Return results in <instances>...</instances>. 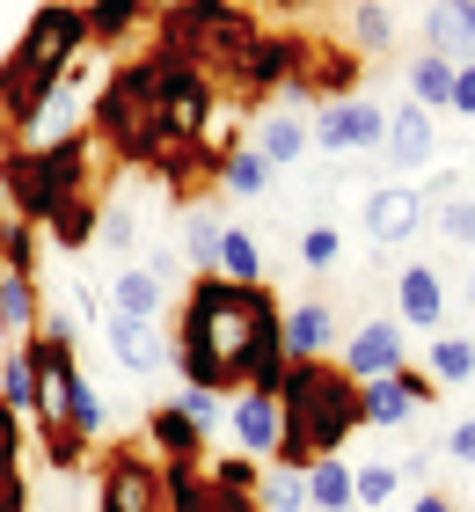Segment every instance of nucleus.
Returning a JSON list of instances; mask_svg holds the SVG:
<instances>
[{"label": "nucleus", "mask_w": 475, "mask_h": 512, "mask_svg": "<svg viewBox=\"0 0 475 512\" xmlns=\"http://www.w3.org/2000/svg\"><path fill=\"white\" fill-rule=\"evenodd\" d=\"M285 308L271 286H234L220 271H198L176 308V374L183 388H212V395H242L264 388L278 395L285 381Z\"/></svg>", "instance_id": "nucleus-1"}, {"label": "nucleus", "mask_w": 475, "mask_h": 512, "mask_svg": "<svg viewBox=\"0 0 475 512\" xmlns=\"http://www.w3.org/2000/svg\"><path fill=\"white\" fill-rule=\"evenodd\" d=\"M81 52H88L81 0H44V8L22 22L15 52L0 59V118H8V132H30L44 118V103L81 74Z\"/></svg>", "instance_id": "nucleus-2"}, {"label": "nucleus", "mask_w": 475, "mask_h": 512, "mask_svg": "<svg viewBox=\"0 0 475 512\" xmlns=\"http://www.w3.org/2000/svg\"><path fill=\"white\" fill-rule=\"evenodd\" d=\"M359 381L337 359H293L278 381V469H307L322 454H344V439L359 432Z\"/></svg>", "instance_id": "nucleus-3"}, {"label": "nucleus", "mask_w": 475, "mask_h": 512, "mask_svg": "<svg viewBox=\"0 0 475 512\" xmlns=\"http://www.w3.org/2000/svg\"><path fill=\"white\" fill-rule=\"evenodd\" d=\"M88 139L110 147L125 169H147V176L169 169L176 132H169V110H161V59L154 52H132L103 81V96H95V110H88Z\"/></svg>", "instance_id": "nucleus-4"}, {"label": "nucleus", "mask_w": 475, "mask_h": 512, "mask_svg": "<svg viewBox=\"0 0 475 512\" xmlns=\"http://www.w3.org/2000/svg\"><path fill=\"white\" fill-rule=\"evenodd\" d=\"M74 198H95V139H44L0 161V227H52Z\"/></svg>", "instance_id": "nucleus-5"}, {"label": "nucleus", "mask_w": 475, "mask_h": 512, "mask_svg": "<svg viewBox=\"0 0 475 512\" xmlns=\"http://www.w3.org/2000/svg\"><path fill=\"white\" fill-rule=\"evenodd\" d=\"M154 44L190 59L212 88H220V81H234L242 52L256 44V22H249V8H234V0H176L169 15H154Z\"/></svg>", "instance_id": "nucleus-6"}, {"label": "nucleus", "mask_w": 475, "mask_h": 512, "mask_svg": "<svg viewBox=\"0 0 475 512\" xmlns=\"http://www.w3.org/2000/svg\"><path fill=\"white\" fill-rule=\"evenodd\" d=\"M95 505L103 512H169V469L154 447H110L95 461Z\"/></svg>", "instance_id": "nucleus-7"}, {"label": "nucleus", "mask_w": 475, "mask_h": 512, "mask_svg": "<svg viewBox=\"0 0 475 512\" xmlns=\"http://www.w3.org/2000/svg\"><path fill=\"white\" fill-rule=\"evenodd\" d=\"M307 139H315L322 154H380V139H388V110L366 103V96L322 103L315 118H307Z\"/></svg>", "instance_id": "nucleus-8"}, {"label": "nucleus", "mask_w": 475, "mask_h": 512, "mask_svg": "<svg viewBox=\"0 0 475 512\" xmlns=\"http://www.w3.org/2000/svg\"><path fill=\"white\" fill-rule=\"evenodd\" d=\"M359 81H366V59L351 52V44H322V37H300V74L285 96H322V103H344V96H359Z\"/></svg>", "instance_id": "nucleus-9"}, {"label": "nucleus", "mask_w": 475, "mask_h": 512, "mask_svg": "<svg viewBox=\"0 0 475 512\" xmlns=\"http://www.w3.org/2000/svg\"><path fill=\"white\" fill-rule=\"evenodd\" d=\"M293 74H300V37H264L256 30V44L242 52L227 88H234V103H264L278 88H293Z\"/></svg>", "instance_id": "nucleus-10"}, {"label": "nucleus", "mask_w": 475, "mask_h": 512, "mask_svg": "<svg viewBox=\"0 0 475 512\" xmlns=\"http://www.w3.org/2000/svg\"><path fill=\"white\" fill-rule=\"evenodd\" d=\"M402 322H388V315H373V322H359L351 330V344H344V374L351 381H388V374H402Z\"/></svg>", "instance_id": "nucleus-11"}, {"label": "nucleus", "mask_w": 475, "mask_h": 512, "mask_svg": "<svg viewBox=\"0 0 475 512\" xmlns=\"http://www.w3.org/2000/svg\"><path fill=\"white\" fill-rule=\"evenodd\" d=\"M424 213H432V198H424V183H380L366 198V235L373 242H410Z\"/></svg>", "instance_id": "nucleus-12"}, {"label": "nucleus", "mask_w": 475, "mask_h": 512, "mask_svg": "<svg viewBox=\"0 0 475 512\" xmlns=\"http://www.w3.org/2000/svg\"><path fill=\"white\" fill-rule=\"evenodd\" d=\"M424 52L446 66H475V0H432L424 8Z\"/></svg>", "instance_id": "nucleus-13"}, {"label": "nucleus", "mask_w": 475, "mask_h": 512, "mask_svg": "<svg viewBox=\"0 0 475 512\" xmlns=\"http://www.w3.org/2000/svg\"><path fill=\"white\" fill-rule=\"evenodd\" d=\"M278 330H285V366H293V359H329V352H337V337H344L329 300H300V308H285Z\"/></svg>", "instance_id": "nucleus-14"}, {"label": "nucleus", "mask_w": 475, "mask_h": 512, "mask_svg": "<svg viewBox=\"0 0 475 512\" xmlns=\"http://www.w3.org/2000/svg\"><path fill=\"white\" fill-rule=\"evenodd\" d=\"M432 147H439V125H432V110H424V103L388 110V139H380V154H388L395 169H424Z\"/></svg>", "instance_id": "nucleus-15"}, {"label": "nucleus", "mask_w": 475, "mask_h": 512, "mask_svg": "<svg viewBox=\"0 0 475 512\" xmlns=\"http://www.w3.org/2000/svg\"><path fill=\"white\" fill-rule=\"evenodd\" d=\"M103 337H110V359L125 366V374H154V366L169 359V344H161V322L110 315V322H103Z\"/></svg>", "instance_id": "nucleus-16"}, {"label": "nucleus", "mask_w": 475, "mask_h": 512, "mask_svg": "<svg viewBox=\"0 0 475 512\" xmlns=\"http://www.w3.org/2000/svg\"><path fill=\"white\" fill-rule=\"evenodd\" d=\"M147 447L161 454V461H198L205 454V425L190 410H176V403H154L147 410Z\"/></svg>", "instance_id": "nucleus-17"}, {"label": "nucleus", "mask_w": 475, "mask_h": 512, "mask_svg": "<svg viewBox=\"0 0 475 512\" xmlns=\"http://www.w3.org/2000/svg\"><path fill=\"white\" fill-rule=\"evenodd\" d=\"M395 300H402V330H439V322H446V278H439L432 264H410V271H402Z\"/></svg>", "instance_id": "nucleus-18"}, {"label": "nucleus", "mask_w": 475, "mask_h": 512, "mask_svg": "<svg viewBox=\"0 0 475 512\" xmlns=\"http://www.w3.org/2000/svg\"><path fill=\"white\" fill-rule=\"evenodd\" d=\"M81 22L88 44H132L139 30H154V8L147 0H81Z\"/></svg>", "instance_id": "nucleus-19"}, {"label": "nucleus", "mask_w": 475, "mask_h": 512, "mask_svg": "<svg viewBox=\"0 0 475 512\" xmlns=\"http://www.w3.org/2000/svg\"><path fill=\"white\" fill-rule=\"evenodd\" d=\"M234 447H242L249 461L278 447V395H264V388H242V395H234Z\"/></svg>", "instance_id": "nucleus-20"}, {"label": "nucleus", "mask_w": 475, "mask_h": 512, "mask_svg": "<svg viewBox=\"0 0 475 512\" xmlns=\"http://www.w3.org/2000/svg\"><path fill=\"white\" fill-rule=\"evenodd\" d=\"M37 322H44V308H37V271H15V264H0V337H37Z\"/></svg>", "instance_id": "nucleus-21"}, {"label": "nucleus", "mask_w": 475, "mask_h": 512, "mask_svg": "<svg viewBox=\"0 0 475 512\" xmlns=\"http://www.w3.org/2000/svg\"><path fill=\"white\" fill-rule=\"evenodd\" d=\"M359 417H366V425H380V432L410 425L417 403H410V388H402V374H388V381H359Z\"/></svg>", "instance_id": "nucleus-22"}, {"label": "nucleus", "mask_w": 475, "mask_h": 512, "mask_svg": "<svg viewBox=\"0 0 475 512\" xmlns=\"http://www.w3.org/2000/svg\"><path fill=\"white\" fill-rule=\"evenodd\" d=\"M161 300H169V286L139 264V271H125L110 286V315H132V322H161Z\"/></svg>", "instance_id": "nucleus-23"}, {"label": "nucleus", "mask_w": 475, "mask_h": 512, "mask_svg": "<svg viewBox=\"0 0 475 512\" xmlns=\"http://www.w3.org/2000/svg\"><path fill=\"white\" fill-rule=\"evenodd\" d=\"M315 139H307V118H293V110H271L264 125H256V154L271 161V169H285V161H300Z\"/></svg>", "instance_id": "nucleus-24"}, {"label": "nucleus", "mask_w": 475, "mask_h": 512, "mask_svg": "<svg viewBox=\"0 0 475 512\" xmlns=\"http://www.w3.org/2000/svg\"><path fill=\"white\" fill-rule=\"evenodd\" d=\"M351 52L359 59H388L395 52V15L380 0H351Z\"/></svg>", "instance_id": "nucleus-25"}, {"label": "nucleus", "mask_w": 475, "mask_h": 512, "mask_svg": "<svg viewBox=\"0 0 475 512\" xmlns=\"http://www.w3.org/2000/svg\"><path fill=\"white\" fill-rule=\"evenodd\" d=\"M307 505L315 512H344L351 505V469H344V454H322V461H307Z\"/></svg>", "instance_id": "nucleus-26"}, {"label": "nucleus", "mask_w": 475, "mask_h": 512, "mask_svg": "<svg viewBox=\"0 0 475 512\" xmlns=\"http://www.w3.org/2000/svg\"><path fill=\"white\" fill-rule=\"evenodd\" d=\"M212 271L234 278V286H264V256H256L249 227H220V264H212Z\"/></svg>", "instance_id": "nucleus-27"}, {"label": "nucleus", "mask_w": 475, "mask_h": 512, "mask_svg": "<svg viewBox=\"0 0 475 512\" xmlns=\"http://www.w3.org/2000/svg\"><path fill=\"white\" fill-rule=\"evenodd\" d=\"M424 381H432V388L475 381V344H468V337H439L432 352H424Z\"/></svg>", "instance_id": "nucleus-28"}, {"label": "nucleus", "mask_w": 475, "mask_h": 512, "mask_svg": "<svg viewBox=\"0 0 475 512\" xmlns=\"http://www.w3.org/2000/svg\"><path fill=\"white\" fill-rule=\"evenodd\" d=\"M410 103H424V110H446V103H454V66H446L439 52H417V59H410Z\"/></svg>", "instance_id": "nucleus-29"}, {"label": "nucleus", "mask_w": 475, "mask_h": 512, "mask_svg": "<svg viewBox=\"0 0 475 512\" xmlns=\"http://www.w3.org/2000/svg\"><path fill=\"white\" fill-rule=\"evenodd\" d=\"M220 191H227V198H264V191H271V161L256 154V147H234L227 169H220Z\"/></svg>", "instance_id": "nucleus-30"}, {"label": "nucleus", "mask_w": 475, "mask_h": 512, "mask_svg": "<svg viewBox=\"0 0 475 512\" xmlns=\"http://www.w3.org/2000/svg\"><path fill=\"white\" fill-rule=\"evenodd\" d=\"M256 505H264V512H307V476L300 469L264 476V483H256Z\"/></svg>", "instance_id": "nucleus-31"}, {"label": "nucleus", "mask_w": 475, "mask_h": 512, "mask_svg": "<svg viewBox=\"0 0 475 512\" xmlns=\"http://www.w3.org/2000/svg\"><path fill=\"white\" fill-rule=\"evenodd\" d=\"M402 491L395 461H366V469H351V505H388Z\"/></svg>", "instance_id": "nucleus-32"}, {"label": "nucleus", "mask_w": 475, "mask_h": 512, "mask_svg": "<svg viewBox=\"0 0 475 512\" xmlns=\"http://www.w3.org/2000/svg\"><path fill=\"white\" fill-rule=\"evenodd\" d=\"M432 213H439V235L446 242H461V249H475V198H446V205H432Z\"/></svg>", "instance_id": "nucleus-33"}, {"label": "nucleus", "mask_w": 475, "mask_h": 512, "mask_svg": "<svg viewBox=\"0 0 475 512\" xmlns=\"http://www.w3.org/2000/svg\"><path fill=\"white\" fill-rule=\"evenodd\" d=\"M37 432H44V461H52V469H81V461H88L81 432H66V425H37Z\"/></svg>", "instance_id": "nucleus-34"}, {"label": "nucleus", "mask_w": 475, "mask_h": 512, "mask_svg": "<svg viewBox=\"0 0 475 512\" xmlns=\"http://www.w3.org/2000/svg\"><path fill=\"white\" fill-rule=\"evenodd\" d=\"M183 256H190L198 271H212V264H220V220H212V213H198V220H190V242H183Z\"/></svg>", "instance_id": "nucleus-35"}, {"label": "nucleus", "mask_w": 475, "mask_h": 512, "mask_svg": "<svg viewBox=\"0 0 475 512\" xmlns=\"http://www.w3.org/2000/svg\"><path fill=\"white\" fill-rule=\"evenodd\" d=\"M337 256H344V235H337V227H307V235H300V264H307V271H329Z\"/></svg>", "instance_id": "nucleus-36"}, {"label": "nucleus", "mask_w": 475, "mask_h": 512, "mask_svg": "<svg viewBox=\"0 0 475 512\" xmlns=\"http://www.w3.org/2000/svg\"><path fill=\"white\" fill-rule=\"evenodd\" d=\"M132 235H139L132 205H103V220H95V242H110V249H132Z\"/></svg>", "instance_id": "nucleus-37"}, {"label": "nucleus", "mask_w": 475, "mask_h": 512, "mask_svg": "<svg viewBox=\"0 0 475 512\" xmlns=\"http://www.w3.org/2000/svg\"><path fill=\"white\" fill-rule=\"evenodd\" d=\"M0 476H22V417L0 403Z\"/></svg>", "instance_id": "nucleus-38"}, {"label": "nucleus", "mask_w": 475, "mask_h": 512, "mask_svg": "<svg viewBox=\"0 0 475 512\" xmlns=\"http://www.w3.org/2000/svg\"><path fill=\"white\" fill-rule=\"evenodd\" d=\"M176 410H190V417H198V425L212 432V417H220V395H212V388H183V395H176Z\"/></svg>", "instance_id": "nucleus-39"}, {"label": "nucleus", "mask_w": 475, "mask_h": 512, "mask_svg": "<svg viewBox=\"0 0 475 512\" xmlns=\"http://www.w3.org/2000/svg\"><path fill=\"white\" fill-rule=\"evenodd\" d=\"M446 454H454V461H468V469H475V417H461V425L446 432Z\"/></svg>", "instance_id": "nucleus-40"}, {"label": "nucleus", "mask_w": 475, "mask_h": 512, "mask_svg": "<svg viewBox=\"0 0 475 512\" xmlns=\"http://www.w3.org/2000/svg\"><path fill=\"white\" fill-rule=\"evenodd\" d=\"M446 110H461V118H475V66H454V103Z\"/></svg>", "instance_id": "nucleus-41"}, {"label": "nucleus", "mask_w": 475, "mask_h": 512, "mask_svg": "<svg viewBox=\"0 0 475 512\" xmlns=\"http://www.w3.org/2000/svg\"><path fill=\"white\" fill-rule=\"evenodd\" d=\"M410 512H461V505H454V498H446V491H424V498H417Z\"/></svg>", "instance_id": "nucleus-42"}, {"label": "nucleus", "mask_w": 475, "mask_h": 512, "mask_svg": "<svg viewBox=\"0 0 475 512\" xmlns=\"http://www.w3.org/2000/svg\"><path fill=\"white\" fill-rule=\"evenodd\" d=\"M15 154V132H8V118H0V161H8Z\"/></svg>", "instance_id": "nucleus-43"}, {"label": "nucleus", "mask_w": 475, "mask_h": 512, "mask_svg": "<svg viewBox=\"0 0 475 512\" xmlns=\"http://www.w3.org/2000/svg\"><path fill=\"white\" fill-rule=\"evenodd\" d=\"M147 8H154V15H169V8H176V0H147Z\"/></svg>", "instance_id": "nucleus-44"}, {"label": "nucleus", "mask_w": 475, "mask_h": 512, "mask_svg": "<svg viewBox=\"0 0 475 512\" xmlns=\"http://www.w3.org/2000/svg\"><path fill=\"white\" fill-rule=\"evenodd\" d=\"M468 300H475V271H468Z\"/></svg>", "instance_id": "nucleus-45"}, {"label": "nucleus", "mask_w": 475, "mask_h": 512, "mask_svg": "<svg viewBox=\"0 0 475 512\" xmlns=\"http://www.w3.org/2000/svg\"><path fill=\"white\" fill-rule=\"evenodd\" d=\"M234 8H242V0H234Z\"/></svg>", "instance_id": "nucleus-46"}, {"label": "nucleus", "mask_w": 475, "mask_h": 512, "mask_svg": "<svg viewBox=\"0 0 475 512\" xmlns=\"http://www.w3.org/2000/svg\"><path fill=\"white\" fill-rule=\"evenodd\" d=\"M468 344H475V337H468Z\"/></svg>", "instance_id": "nucleus-47"}]
</instances>
